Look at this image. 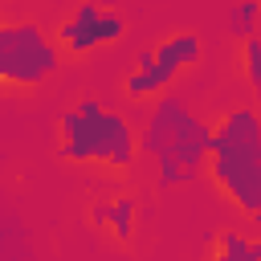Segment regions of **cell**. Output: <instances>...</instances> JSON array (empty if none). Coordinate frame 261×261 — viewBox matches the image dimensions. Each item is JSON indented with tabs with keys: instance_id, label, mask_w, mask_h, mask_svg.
Returning a JSON list of instances; mask_svg holds the SVG:
<instances>
[{
	"instance_id": "3957f363",
	"label": "cell",
	"mask_w": 261,
	"mask_h": 261,
	"mask_svg": "<svg viewBox=\"0 0 261 261\" xmlns=\"http://www.w3.org/2000/svg\"><path fill=\"white\" fill-rule=\"evenodd\" d=\"M57 159L126 171L139 159V126L122 110L86 94L57 118Z\"/></svg>"
},
{
	"instance_id": "52a82bcc",
	"label": "cell",
	"mask_w": 261,
	"mask_h": 261,
	"mask_svg": "<svg viewBox=\"0 0 261 261\" xmlns=\"http://www.w3.org/2000/svg\"><path fill=\"white\" fill-rule=\"evenodd\" d=\"M110 237L118 241V245H130L135 241V228H139V200L126 192V196H114L110 200Z\"/></svg>"
},
{
	"instance_id": "9c48e42d",
	"label": "cell",
	"mask_w": 261,
	"mask_h": 261,
	"mask_svg": "<svg viewBox=\"0 0 261 261\" xmlns=\"http://www.w3.org/2000/svg\"><path fill=\"white\" fill-rule=\"evenodd\" d=\"M228 33L245 45L249 37H261V0H237L228 8Z\"/></svg>"
},
{
	"instance_id": "30bf717a",
	"label": "cell",
	"mask_w": 261,
	"mask_h": 261,
	"mask_svg": "<svg viewBox=\"0 0 261 261\" xmlns=\"http://www.w3.org/2000/svg\"><path fill=\"white\" fill-rule=\"evenodd\" d=\"M241 69H245V82L257 98V110H261V37H249L241 45Z\"/></svg>"
},
{
	"instance_id": "277c9868",
	"label": "cell",
	"mask_w": 261,
	"mask_h": 261,
	"mask_svg": "<svg viewBox=\"0 0 261 261\" xmlns=\"http://www.w3.org/2000/svg\"><path fill=\"white\" fill-rule=\"evenodd\" d=\"M200 57H204L200 33L175 29V33H167L163 41H155L151 49H143V53L135 57L122 90H126V98H151V102H155V98L171 94V86H175L192 65H200Z\"/></svg>"
},
{
	"instance_id": "ba28073f",
	"label": "cell",
	"mask_w": 261,
	"mask_h": 261,
	"mask_svg": "<svg viewBox=\"0 0 261 261\" xmlns=\"http://www.w3.org/2000/svg\"><path fill=\"white\" fill-rule=\"evenodd\" d=\"M208 261H261V241H249L237 228H224L216 237V249Z\"/></svg>"
},
{
	"instance_id": "5b68a950",
	"label": "cell",
	"mask_w": 261,
	"mask_h": 261,
	"mask_svg": "<svg viewBox=\"0 0 261 261\" xmlns=\"http://www.w3.org/2000/svg\"><path fill=\"white\" fill-rule=\"evenodd\" d=\"M57 69H61V45H53L37 20L0 24V77L8 86L37 90Z\"/></svg>"
},
{
	"instance_id": "7a4b0ae2",
	"label": "cell",
	"mask_w": 261,
	"mask_h": 261,
	"mask_svg": "<svg viewBox=\"0 0 261 261\" xmlns=\"http://www.w3.org/2000/svg\"><path fill=\"white\" fill-rule=\"evenodd\" d=\"M212 188L249 220L261 224V110L232 106L212 122V155H208Z\"/></svg>"
},
{
	"instance_id": "8fae6325",
	"label": "cell",
	"mask_w": 261,
	"mask_h": 261,
	"mask_svg": "<svg viewBox=\"0 0 261 261\" xmlns=\"http://www.w3.org/2000/svg\"><path fill=\"white\" fill-rule=\"evenodd\" d=\"M90 224H94V228H106V224H110V204H94V208H90Z\"/></svg>"
},
{
	"instance_id": "8992f818",
	"label": "cell",
	"mask_w": 261,
	"mask_h": 261,
	"mask_svg": "<svg viewBox=\"0 0 261 261\" xmlns=\"http://www.w3.org/2000/svg\"><path fill=\"white\" fill-rule=\"evenodd\" d=\"M126 37V20L114 12V8H102L94 0H82L61 24H57V45L69 53V57H86L94 49H106V45H118Z\"/></svg>"
},
{
	"instance_id": "6da1fadb",
	"label": "cell",
	"mask_w": 261,
	"mask_h": 261,
	"mask_svg": "<svg viewBox=\"0 0 261 261\" xmlns=\"http://www.w3.org/2000/svg\"><path fill=\"white\" fill-rule=\"evenodd\" d=\"M212 122H204L184 98L163 94L139 122V159L151 167L155 188H188L208 175Z\"/></svg>"
}]
</instances>
